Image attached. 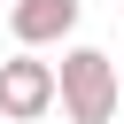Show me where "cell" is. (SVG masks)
<instances>
[{"mask_svg": "<svg viewBox=\"0 0 124 124\" xmlns=\"http://www.w3.org/2000/svg\"><path fill=\"white\" fill-rule=\"evenodd\" d=\"M54 101H62L70 124H108L116 101H124L116 62H108L101 46H62V62H54Z\"/></svg>", "mask_w": 124, "mask_h": 124, "instance_id": "obj_1", "label": "cell"}, {"mask_svg": "<svg viewBox=\"0 0 124 124\" xmlns=\"http://www.w3.org/2000/svg\"><path fill=\"white\" fill-rule=\"evenodd\" d=\"M46 108H54V62L8 54V62H0V116H8V124H39Z\"/></svg>", "mask_w": 124, "mask_h": 124, "instance_id": "obj_2", "label": "cell"}, {"mask_svg": "<svg viewBox=\"0 0 124 124\" xmlns=\"http://www.w3.org/2000/svg\"><path fill=\"white\" fill-rule=\"evenodd\" d=\"M8 31H16L23 54H31V46H54V39L78 31V0H16V8H8Z\"/></svg>", "mask_w": 124, "mask_h": 124, "instance_id": "obj_3", "label": "cell"}, {"mask_svg": "<svg viewBox=\"0 0 124 124\" xmlns=\"http://www.w3.org/2000/svg\"><path fill=\"white\" fill-rule=\"evenodd\" d=\"M8 8H16V0H8Z\"/></svg>", "mask_w": 124, "mask_h": 124, "instance_id": "obj_4", "label": "cell"}]
</instances>
